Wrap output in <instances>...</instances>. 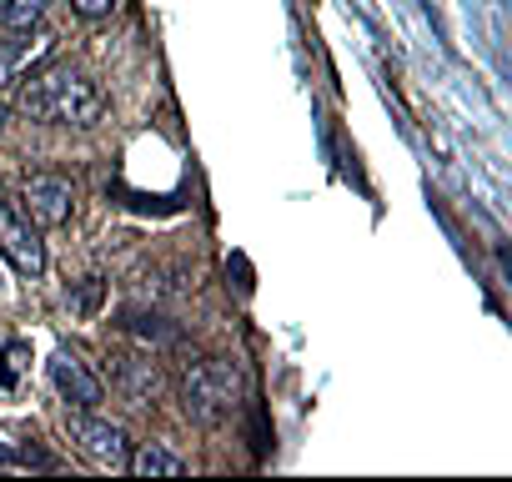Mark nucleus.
Instances as JSON below:
<instances>
[{"instance_id":"5","label":"nucleus","mask_w":512,"mask_h":482,"mask_svg":"<svg viewBox=\"0 0 512 482\" xmlns=\"http://www.w3.org/2000/svg\"><path fill=\"white\" fill-rule=\"evenodd\" d=\"M16 206L31 216V226H66L71 211H76V186L66 176H56V171H31L21 181V201Z\"/></svg>"},{"instance_id":"11","label":"nucleus","mask_w":512,"mask_h":482,"mask_svg":"<svg viewBox=\"0 0 512 482\" xmlns=\"http://www.w3.org/2000/svg\"><path fill=\"white\" fill-rule=\"evenodd\" d=\"M71 11H81V16L96 21V16H111L116 11V0H71Z\"/></svg>"},{"instance_id":"13","label":"nucleus","mask_w":512,"mask_h":482,"mask_svg":"<svg viewBox=\"0 0 512 482\" xmlns=\"http://www.w3.org/2000/svg\"><path fill=\"white\" fill-rule=\"evenodd\" d=\"M0 126H6V106H0Z\"/></svg>"},{"instance_id":"9","label":"nucleus","mask_w":512,"mask_h":482,"mask_svg":"<svg viewBox=\"0 0 512 482\" xmlns=\"http://www.w3.org/2000/svg\"><path fill=\"white\" fill-rule=\"evenodd\" d=\"M121 387H126L131 402L151 407V402L161 397V372H156L151 362H141V357H126V362H121Z\"/></svg>"},{"instance_id":"6","label":"nucleus","mask_w":512,"mask_h":482,"mask_svg":"<svg viewBox=\"0 0 512 482\" xmlns=\"http://www.w3.org/2000/svg\"><path fill=\"white\" fill-rule=\"evenodd\" d=\"M51 51H56V36L51 31H36V26L0 36V91L26 81L41 61H51Z\"/></svg>"},{"instance_id":"7","label":"nucleus","mask_w":512,"mask_h":482,"mask_svg":"<svg viewBox=\"0 0 512 482\" xmlns=\"http://www.w3.org/2000/svg\"><path fill=\"white\" fill-rule=\"evenodd\" d=\"M51 387H56L66 402H76V407H101V402H106V382L91 372L86 357H76V352H66V347L51 357Z\"/></svg>"},{"instance_id":"1","label":"nucleus","mask_w":512,"mask_h":482,"mask_svg":"<svg viewBox=\"0 0 512 482\" xmlns=\"http://www.w3.org/2000/svg\"><path fill=\"white\" fill-rule=\"evenodd\" d=\"M21 116L41 121V126H96L101 121V91L96 81H86L81 71L71 66H56V71H41L21 86Z\"/></svg>"},{"instance_id":"4","label":"nucleus","mask_w":512,"mask_h":482,"mask_svg":"<svg viewBox=\"0 0 512 482\" xmlns=\"http://www.w3.org/2000/svg\"><path fill=\"white\" fill-rule=\"evenodd\" d=\"M0 257H6L16 272H26V277H41L46 272V247H41V236H36V226H31V216L0 191Z\"/></svg>"},{"instance_id":"8","label":"nucleus","mask_w":512,"mask_h":482,"mask_svg":"<svg viewBox=\"0 0 512 482\" xmlns=\"http://www.w3.org/2000/svg\"><path fill=\"white\" fill-rule=\"evenodd\" d=\"M126 467H131L136 477H186V462H181L176 452H166L161 442H146V447H136V452L126 457Z\"/></svg>"},{"instance_id":"2","label":"nucleus","mask_w":512,"mask_h":482,"mask_svg":"<svg viewBox=\"0 0 512 482\" xmlns=\"http://www.w3.org/2000/svg\"><path fill=\"white\" fill-rule=\"evenodd\" d=\"M241 392H246V382L226 357H201L181 377V407H186V417H196L206 427L226 422L241 407Z\"/></svg>"},{"instance_id":"12","label":"nucleus","mask_w":512,"mask_h":482,"mask_svg":"<svg viewBox=\"0 0 512 482\" xmlns=\"http://www.w3.org/2000/svg\"><path fill=\"white\" fill-rule=\"evenodd\" d=\"M0 297H6V272H0Z\"/></svg>"},{"instance_id":"3","label":"nucleus","mask_w":512,"mask_h":482,"mask_svg":"<svg viewBox=\"0 0 512 482\" xmlns=\"http://www.w3.org/2000/svg\"><path fill=\"white\" fill-rule=\"evenodd\" d=\"M66 437H71V447L81 457H91L96 467H111V472L126 467V457H131V432L121 422H111V417H96V407L71 412L66 417Z\"/></svg>"},{"instance_id":"10","label":"nucleus","mask_w":512,"mask_h":482,"mask_svg":"<svg viewBox=\"0 0 512 482\" xmlns=\"http://www.w3.org/2000/svg\"><path fill=\"white\" fill-rule=\"evenodd\" d=\"M46 11H51V0H0V26L26 31V26H41Z\"/></svg>"}]
</instances>
